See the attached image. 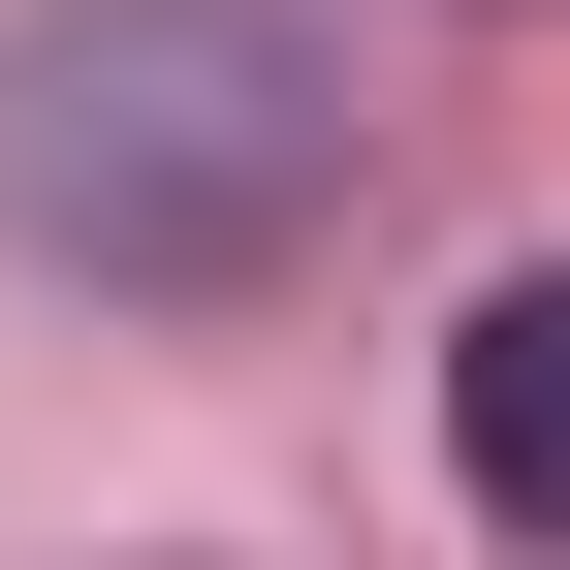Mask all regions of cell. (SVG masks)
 I'll list each match as a JSON object with an SVG mask.
<instances>
[{
  "label": "cell",
  "instance_id": "2",
  "mask_svg": "<svg viewBox=\"0 0 570 570\" xmlns=\"http://www.w3.org/2000/svg\"><path fill=\"white\" fill-rule=\"evenodd\" d=\"M444 475H475V539H539V570H570V254H539V285H475V348H444Z\"/></svg>",
  "mask_w": 570,
  "mask_h": 570
},
{
  "label": "cell",
  "instance_id": "1",
  "mask_svg": "<svg viewBox=\"0 0 570 570\" xmlns=\"http://www.w3.org/2000/svg\"><path fill=\"white\" fill-rule=\"evenodd\" d=\"M348 223V63L285 0H32L0 32V254L96 317H254Z\"/></svg>",
  "mask_w": 570,
  "mask_h": 570
}]
</instances>
